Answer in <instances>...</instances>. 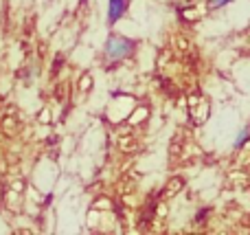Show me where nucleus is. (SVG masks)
Masks as SVG:
<instances>
[{
    "label": "nucleus",
    "mask_w": 250,
    "mask_h": 235,
    "mask_svg": "<svg viewBox=\"0 0 250 235\" xmlns=\"http://www.w3.org/2000/svg\"><path fill=\"white\" fill-rule=\"evenodd\" d=\"M250 139V130L248 128H242L239 130V134H237V139H235V150H239V148H244V143Z\"/></svg>",
    "instance_id": "nucleus-3"
},
{
    "label": "nucleus",
    "mask_w": 250,
    "mask_h": 235,
    "mask_svg": "<svg viewBox=\"0 0 250 235\" xmlns=\"http://www.w3.org/2000/svg\"><path fill=\"white\" fill-rule=\"evenodd\" d=\"M134 42L127 38H121V35H110L108 42H105V53H108L110 60H125V57L132 53Z\"/></svg>",
    "instance_id": "nucleus-1"
},
{
    "label": "nucleus",
    "mask_w": 250,
    "mask_h": 235,
    "mask_svg": "<svg viewBox=\"0 0 250 235\" xmlns=\"http://www.w3.org/2000/svg\"><path fill=\"white\" fill-rule=\"evenodd\" d=\"M127 11V0H110L108 2V22L114 24L125 16Z\"/></svg>",
    "instance_id": "nucleus-2"
},
{
    "label": "nucleus",
    "mask_w": 250,
    "mask_h": 235,
    "mask_svg": "<svg viewBox=\"0 0 250 235\" xmlns=\"http://www.w3.org/2000/svg\"><path fill=\"white\" fill-rule=\"evenodd\" d=\"M229 2H230V0H213L211 7H213V9H217V7H224V4H229Z\"/></svg>",
    "instance_id": "nucleus-4"
}]
</instances>
